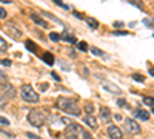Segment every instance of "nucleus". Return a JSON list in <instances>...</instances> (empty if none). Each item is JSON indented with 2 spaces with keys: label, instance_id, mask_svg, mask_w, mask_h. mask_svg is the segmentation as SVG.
Here are the masks:
<instances>
[{
  "label": "nucleus",
  "instance_id": "1",
  "mask_svg": "<svg viewBox=\"0 0 154 139\" xmlns=\"http://www.w3.org/2000/svg\"><path fill=\"white\" fill-rule=\"evenodd\" d=\"M57 108L69 113L72 116H80V108H79V105H77V102L74 99H68V97L57 99Z\"/></svg>",
  "mask_w": 154,
  "mask_h": 139
},
{
  "label": "nucleus",
  "instance_id": "2",
  "mask_svg": "<svg viewBox=\"0 0 154 139\" xmlns=\"http://www.w3.org/2000/svg\"><path fill=\"white\" fill-rule=\"evenodd\" d=\"M28 121L29 124L32 125V127H42V125L45 124L46 121V116H45V113L42 110H31L29 111V115H28Z\"/></svg>",
  "mask_w": 154,
  "mask_h": 139
},
{
  "label": "nucleus",
  "instance_id": "3",
  "mask_svg": "<svg viewBox=\"0 0 154 139\" xmlns=\"http://www.w3.org/2000/svg\"><path fill=\"white\" fill-rule=\"evenodd\" d=\"M20 94H22V99L25 100V102H29V104L38 102V94H37V91L31 85H23Z\"/></svg>",
  "mask_w": 154,
  "mask_h": 139
},
{
  "label": "nucleus",
  "instance_id": "4",
  "mask_svg": "<svg viewBox=\"0 0 154 139\" xmlns=\"http://www.w3.org/2000/svg\"><path fill=\"white\" fill-rule=\"evenodd\" d=\"M80 131H82L80 125L71 122L69 125H66V128H65V137L66 139H77V136H79Z\"/></svg>",
  "mask_w": 154,
  "mask_h": 139
},
{
  "label": "nucleus",
  "instance_id": "5",
  "mask_svg": "<svg viewBox=\"0 0 154 139\" xmlns=\"http://www.w3.org/2000/svg\"><path fill=\"white\" fill-rule=\"evenodd\" d=\"M5 31L8 33V36L12 37V39H20V37H22V31L16 27L14 23H11V22H8L5 25Z\"/></svg>",
  "mask_w": 154,
  "mask_h": 139
},
{
  "label": "nucleus",
  "instance_id": "6",
  "mask_svg": "<svg viewBox=\"0 0 154 139\" xmlns=\"http://www.w3.org/2000/svg\"><path fill=\"white\" fill-rule=\"evenodd\" d=\"M125 128L130 131L131 134H136V133H140V125L134 121V119H125Z\"/></svg>",
  "mask_w": 154,
  "mask_h": 139
},
{
  "label": "nucleus",
  "instance_id": "7",
  "mask_svg": "<svg viewBox=\"0 0 154 139\" xmlns=\"http://www.w3.org/2000/svg\"><path fill=\"white\" fill-rule=\"evenodd\" d=\"M108 134H109L111 139H122V136H123L122 130L117 127V125H109L108 127Z\"/></svg>",
  "mask_w": 154,
  "mask_h": 139
},
{
  "label": "nucleus",
  "instance_id": "8",
  "mask_svg": "<svg viewBox=\"0 0 154 139\" xmlns=\"http://www.w3.org/2000/svg\"><path fill=\"white\" fill-rule=\"evenodd\" d=\"M2 93L8 97V99H14L16 97V90H14V87L12 85H9V84H6V85H3V90H2Z\"/></svg>",
  "mask_w": 154,
  "mask_h": 139
},
{
  "label": "nucleus",
  "instance_id": "9",
  "mask_svg": "<svg viewBox=\"0 0 154 139\" xmlns=\"http://www.w3.org/2000/svg\"><path fill=\"white\" fill-rule=\"evenodd\" d=\"M100 118L103 122H109L111 121V110L108 107H102L100 108Z\"/></svg>",
  "mask_w": 154,
  "mask_h": 139
},
{
  "label": "nucleus",
  "instance_id": "10",
  "mask_svg": "<svg viewBox=\"0 0 154 139\" xmlns=\"http://www.w3.org/2000/svg\"><path fill=\"white\" fill-rule=\"evenodd\" d=\"M134 116H136L137 119H140V121H148V119H149V113L145 111V110L137 108V110L134 111Z\"/></svg>",
  "mask_w": 154,
  "mask_h": 139
},
{
  "label": "nucleus",
  "instance_id": "11",
  "mask_svg": "<svg viewBox=\"0 0 154 139\" xmlns=\"http://www.w3.org/2000/svg\"><path fill=\"white\" fill-rule=\"evenodd\" d=\"M85 124L88 125L89 128H93V130L97 128V121H96V118L91 116V115H86V116H85Z\"/></svg>",
  "mask_w": 154,
  "mask_h": 139
},
{
  "label": "nucleus",
  "instance_id": "12",
  "mask_svg": "<svg viewBox=\"0 0 154 139\" xmlns=\"http://www.w3.org/2000/svg\"><path fill=\"white\" fill-rule=\"evenodd\" d=\"M31 19H32V22L34 23H37L38 27H42V28H48V22L46 20H43L40 16H37V14H31Z\"/></svg>",
  "mask_w": 154,
  "mask_h": 139
},
{
  "label": "nucleus",
  "instance_id": "13",
  "mask_svg": "<svg viewBox=\"0 0 154 139\" xmlns=\"http://www.w3.org/2000/svg\"><path fill=\"white\" fill-rule=\"evenodd\" d=\"M103 88L106 91H111V93H116V94H120V88H117L112 84H103Z\"/></svg>",
  "mask_w": 154,
  "mask_h": 139
},
{
  "label": "nucleus",
  "instance_id": "14",
  "mask_svg": "<svg viewBox=\"0 0 154 139\" xmlns=\"http://www.w3.org/2000/svg\"><path fill=\"white\" fill-rule=\"evenodd\" d=\"M42 59L46 62L48 65H54V56L51 54V53H45V54L42 56Z\"/></svg>",
  "mask_w": 154,
  "mask_h": 139
},
{
  "label": "nucleus",
  "instance_id": "15",
  "mask_svg": "<svg viewBox=\"0 0 154 139\" xmlns=\"http://www.w3.org/2000/svg\"><path fill=\"white\" fill-rule=\"evenodd\" d=\"M86 23L89 25V28H91V30H97L99 28V22L96 19H93V17H88L86 19Z\"/></svg>",
  "mask_w": 154,
  "mask_h": 139
},
{
  "label": "nucleus",
  "instance_id": "16",
  "mask_svg": "<svg viewBox=\"0 0 154 139\" xmlns=\"http://www.w3.org/2000/svg\"><path fill=\"white\" fill-rule=\"evenodd\" d=\"M62 39L66 40V42H69V43H75V42H77L75 37H74V36H69V34H62Z\"/></svg>",
  "mask_w": 154,
  "mask_h": 139
},
{
  "label": "nucleus",
  "instance_id": "17",
  "mask_svg": "<svg viewBox=\"0 0 154 139\" xmlns=\"http://www.w3.org/2000/svg\"><path fill=\"white\" fill-rule=\"evenodd\" d=\"M25 46H26V48L29 49V51H32V53H35V51H37V46L34 45V42H32V40H26V42H25Z\"/></svg>",
  "mask_w": 154,
  "mask_h": 139
},
{
  "label": "nucleus",
  "instance_id": "18",
  "mask_svg": "<svg viewBox=\"0 0 154 139\" xmlns=\"http://www.w3.org/2000/svg\"><path fill=\"white\" fill-rule=\"evenodd\" d=\"M6 104H8V97H6L2 91H0V108H5Z\"/></svg>",
  "mask_w": 154,
  "mask_h": 139
},
{
  "label": "nucleus",
  "instance_id": "19",
  "mask_svg": "<svg viewBox=\"0 0 154 139\" xmlns=\"http://www.w3.org/2000/svg\"><path fill=\"white\" fill-rule=\"evenodd\" d=\"M85 110L88 111V115H91V116H93V113H94V105H93V102H86Z\"/></svg>",
  "mask_w": 154,
  "mask_h": 139
},
{
  "label": "nucleus",
  "instance_id": "20",
  "mask_svg": "<svg viewBox=\"0 0 154 139\" xmlns=\"http://www.w3.org/2000/svg\"><path fill=\"white\" fill-rule=\"evenodd\" d=\"M49 39L53 40V42H59V40L62 39V36H60L59 33H51V34H49Z\"/></svg>",
  "mask_w": 154,
  "mask_h": 139
},
{
  "label": "nucleus",
  "instance_id": "21",
  "mask_svg": "<svg viewBox=\"0 0 154 139\" xmlns=\"http://www.w3.org/2000/svg\"><path fill=\"white\" fill-rule=\"evenodd\" d=\"M8 49V43H6V40L5 39H2V37H0V51H6Z\"/></svg>",
  "mask_w": 154,
  "mask_h": 139
},
{
  "label": "nucleus",
  "instance_id": "22",
  "mask_svg": "<svg viewBox=\"0 0 154 139\" xmlns=\"http://www.w3.org/2000/svg\"><path fill=\"white\" fill-rule=\"evenodd\" d=\"M91 53H93L94 56H105L103 51H102V49H99L97 46H93V48H91Z\"/></svg>",
  "mask_w": 154,
  "mask_h": 139
},
{
  "label": "nucleus",
  "instance_id": "23",
  "mask_svg": "<svg viewBox=\"0 0 154 139\" xmlns=\"http://www.w3.org/2000/svg\"><path fill=\"white\" fill-rule=\"evenodd\" d=\"M77 48H79L80 51H88V45H86V42H79V43H77Z\"/></svg>",
  "mask_w": 154,
  "mask_h": 139
},
{
  "label": "nucleus",
  "instance_id": "24",
  "mask_svg": "<svg viewBox=\"0 0 154 139\" xmlns=\"http://www.w3.org/2000/svg\"><path fill=\"white\" fill-rule=\"evenodd\" d=\"M143 102H145L146 105H149V107H154V97H145Z\"/></svg>",
  "mask_w": 154,
  "mask_h": 139
},
{
  "label": "nucleus",
  "instance_id": "25",
  "mask_svg": "<svg viewBox=\"0 0 154 139\" xmlns=\"http://www.w3.org/2000/svg\"><path fill=\"white\" fill-rule=\"evenodd\" d=\"M117 105H119V107H123V108H128L126 99H119V100H117Z\"/></svg>",
  "mask_w": 154,
  "mask_h": 139
},
{
  "label": "nucleus",
  "instance_id": "26",
  "mask_svg": "<svg viewBox=\"0 0 154 139\" xmlns=\"http://www.w3.org/2000/svg\"><path fill=\"white\" fill-rule=\"evenodd\" d=\"M133 79L137 81V82H143V81H145L143 76H140V74H133Z\"/></svg>",
  "mask_w": 154,
  "mask_h": 139
},
{
  "label": "nucleus",
  "instance_id": "27",
  "mask_svg": "<svg viewBox=\"0 0 154 139\" xmlns=\"http://www.w3.org/2000/svg\"><path fill=\"white\" fill-rule=\"evenodd\" d=\"M0 84H2V85H6V84H8V79L5 77L3 73H0Z\"/></svg>",
  "mask_w": 154,
  "mask_h": 139
},
{
  "label": "nucleus",
  "instance_id": "28",
  "mask_svg": "<svg viewBox=\"0 0 154 139\" xmlns=\"http://www.w3.org/2000/svg\"><path fill=\"white\" fill-rule=\"evenodd\" d=\"M6 16H8L6 9L5 8H0V19H6Z\"/></svg>",
  "mask_w": 154,
  "mask_h": 139
},
{
  "label": "nucleus",
  "instance_id": "29",
  "mask_svg": "<svg viewBox=\"0 0 154 139\" xmlns=\"http://www.w3.org/2000/svg\"><path fill=\"white\" fill-rule=\"evenodd\" d=\"M0 64H2L3 67H9L11 65V60L9 59H3V60H0Z\"/></svg>",
  "mask_w": 154,
  "mask_h": 139
},
{
  "label": "nucleus",
  "instance_id": "30",
  "mask_svg": "<svg viewBox=\"0 0 154 139\" xmlns=\"http://www.w3.org/2000/svg\"><path fill=\"white\" fill-rule=\"evenodd\" d=\"M0 133L5 134V136H8V137H14V134H12V133H9V131H6V130H2V128H0Z\"/></svg>",
  "mask_w": 154,
  "mask_h": 139
},
{
  "label": "nucleus",
  "instance_id": "31",
  "mask_svg": "<svg viewBox=\"0 0 154 139\" xmlns=\"http://www.w3.org/2000/svg\"><path fill=\"white\" fill-rule=\"evenodd\" d=\"M26 136H28L29 139H42L40 136H37V134H34V133H26Z\"/></svg>",
  "mask_w": 154,
  "mask_h": 139
},
{
  "label": "nucleus",
  "instance_id": "32",
  "mask_svg": "<svg viewBox=\"0 0 154 139\" xmlns=\"http://www.w3.org/2000/svg\"><path fill=\"white\" fill-rule=\"evenodd\" d=\"M0 124H3V125H9V121L3 116H0Z\"/></svg>",
  "mask_w": 154,
  "mask_h": 139
},
{
  "label": "nucleus",
  "instance_id": "33",
  "mask_svg": "<svg viewBox=\"0 0 154 139\" xmlns=\"http://www.w3.org/2000/svg\"><path fill=\"white\" fill-rule=\"evenodd\" d=\"M123 22H114V28H123Z\"/></svg>",
  "mask_w": 154,
  "mask_h": 139
},
{
  "label": "nucleus",
  "instance_id": "34",
  "mask_svg": "<svg viewBox=\"0 0 154 139\" xmlns=\"http://www.w3.org/2000/svg\"><path fill=\"white\" fill-rule=\"evenodd\" d=\"M51 76H53V79H54V81H57V82L60 81V76H59L57 73H54V71H53V73H51Z\"/></svg>",
  "mask_w": 154,
  "mask_h": 139
},
{
  "label": "nucleus",
  "instance_id": "35",
  "mask_svg": "<svg viewBox=\"0 0 154 139\" xmlns=\"http://www.w3.org/2000/svg\"><path fill=\"white\" fill-rule=\"evenodd\" d=\"M54 2H56V5H59V6H62V8H65V9H66V8H68V6H66V5H63V3H62V2H60V0H54Z\"/></svg>",
  "mask_w": 154,
  "mask_h": 139
},
{
  "label": "nucleus",
  "instance_id": "36",
  "mask_svg": "<svg viewBox=\"0 0 154 139\" xmlns=\"http://www.w3.org/2000/svg\"><path fill=\"white\" fill-rule=\"evenodd\" d=\"M45 16H46V17H49L51 20H54V22H60V20L57 19V17H54V16H51V14H45Z\"/></svg>",
  "mask_w": 154,
  "mask_h": 139
},
{
  "label": "nucleus",
  "instance_id": "37",
  "mask_svg": "<svg viewBox=\"0 0 154 139\" xmlns=\"http://www.w3.org/2000/svg\"><path fill=\"white\" fill-rule=\"evenodd\" d=\"M114 34H116V36H126L128 33H126V31H116Z\"/></svg>",
  "mask_w": 154,
  "mask_h": 139
},
{
  "label": "nucleus",
  "instance_id": "38",
  "mask_svg": "<svg viewBox=\"0 0 154 139\" xmlns=\"http://www.w3.org/2000/svg\"><path fill=\"white\" fill-rule=\"evenodd\" d=\"M40 90H42V91H46V90H48V84H42V85H40Z\"/></svg>",
  "mask_w": 154,
  "mask_h": 139
},
{
  "label": "nucleus",
  "instance_id": "39",
  "mask_svg": "<svg viewBox=\"0 0 154 139\" xmlns=\"http://www.w3.org/2000/svg\"><path fill=\"white\" fill-rule=\"evenodd\" d=\"M83 137H85V139H94V137H93L91 134H89V133H86V131L83 133Z\"/></svg>",
  "mask_w": 154,
  "mask_h": 139
},
{
  "label": "nucleus",
  "instance_id": "40",
  "mask_svg": "<svg viewBox=\"0 0 154 139\" xmlns=\"http://www.w3.org/2000/svg\"><path fill=\"white\" fill-rule=\"evenodd\" d=\"M148 73H149L151 76H154V68H149V70H148Z\"/></svg>",
  "mask_w": 154,
  "mask_h": 139
},
{
  "label": "nucleus",
  "instance_id": "41",
  "mask_svg": "<svg viewBox=\"0 0 154 139\" xmlns=\"http://www.w3.org/2000/svg\"><path fill=\"white\" fill-rule=\"evenodd\" d=\"M152 113H154V107H152Z\"/></svg>",
  "mask_w": 154,
  "mask_h": 139
}]
</instances>
